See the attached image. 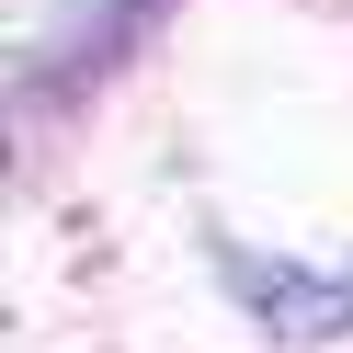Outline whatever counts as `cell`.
Masks as SVG:
<instances>
[{"instance_id": "6da1fadb", "label": "cell", "mask_w": 353, "mask_h": 353, "mask_svg": "<svg viewBox=\"0 0 353 353\" xmlns=\"http://www.w3.org/2000/svg\"><path fill=\"white\" fill-rule=\"evenodd\" d=\"M274 342H342L353 330V262H251V251H216Z\"/></svg>"}]
</instances>
